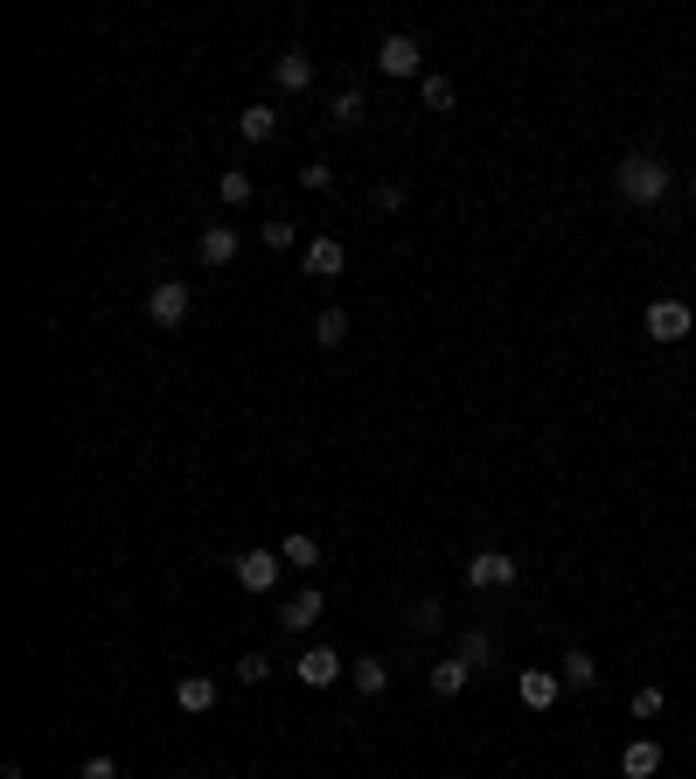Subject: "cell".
I'll list each match as a JSON object with an SVG mask.
<instances>
[{"label":"cell","mask_w":696,"mask_h":779,"mask_svg":"<svg viewBox=\"0 0 696 779\" xmlns=\"http://www.w3.org/2000/svg\"><path fill=\"white\" fill-rule=\"evenodd\" d=\"M216 196H223V209H244V202L258 196V188H251V175H244V167H231V175L216 181Z\"/></svg>","instance_id":"cell-24"},{"label":"cell","mask_w":696,"mask_h":779,"mask_svg":"<svg viewBox=\"0 0 696 779\" xmlns=\"http://www.w3.org/2000/svg\"><path fill=\"white\" fill-rule=\"evenodd\" d=\"M369 202L384 209V216H398V209H404L411 196H404V181H376V188H369Z\"/></svg>","instance_id":"cell-27"},{"label":"cell","mask_w":696,"mask_h":779,"mask_svg":"<svg viewBox=\"0 0 696 779\" xmlns=\"http://www.w3.org/2000/svg\"><path fill=\"white\" fill-rule=\"evenodd\" d=\"M314 341H321V349H342V341H349V314L321 307V314H314Z\"/></svg>","instance_id":"cell-23"},{"label":"cell","mask_w":696,"mask_h":779,"mask_svg":"<svg viewBox=\"0 0 696 779\" xmlns=\"http://www.w3.org/2000/svg\"><path fill=\"white\" fill-rule=\"evenodd\" d=\"M467 682H474V669H467L460 654H446V661H432V696H460Z\"/></svg>","instance_id":"cell-16"},{"label":"cell","mask_w":696,"mask_h":779,"mask_svg":"<svg viewBox=\"0 0 696 779\" xmlns=\"http://www.w3.org/2000/svg\"><path fill=\"white\" fill-rule=\"evenodd\" d=\"M175 703H181L188 717H210V710H216V682H210V675H181V682H175Z\"/></svg>","instance_id":"cell-13"},{"label":"cell","mask_w":696,"mask_h":779,"mask_svg":"<svg viewBox=\"0 0 696 779\" xmlns=\"http://www.w3.org/2000/svg\"><path fill=\"white\" fill-rule=\"evenodd\" d=\"M167 779H175V772H167Z\"/></svg>","instance_id":"cell-32"},{"label":"cell","mask_w":696,"mask_h":779,"mask_svg":"<svg viewBox=\"0 0 696 779\" xmlns=\"http://www.w3.org/2000/svg\"><path fill=\"white\" fill-rule=\"evenodd\" d=\"M299 188H314V196L334 188V167H328V161H307V167H299Z\"/></svg>","instance_id":"cell-29"},{"label":"cell","mask_w":696,"mask_h":779,"mask_svg":"<svg viewBox=\"0 0 696 779\" xmlns=\"http://www.w3.org/2000/svg\"><path fill=\"white\" fill-rule=\"evenodd\" d=\"M404 619H411V634H432V626H446V605H439V599H418Z\"/></svg>","instance_id":"cell-26"},{"label":"cell","mask_w":696,"mask_h":779,"mask_svg":"<svg viewBox=\"0 0 696 779\" xmlns=\"http://www.w3.org/2000/svg\"><path fill=\"white\" fill-rule=\"evenodd\" d=\"M78 779H119V758H105V752H98V758H84V772H78Z\"/></svg>","instance_id":"cell-30"},{"label":"cell","mask_w":696,"mask_h":779,"mask_svg":"<svg viewBox=\"0 0 696 779\" xmlns=\"http://www.w3.org/2000/svg\"><path fill=\"white\" fill-rule=\"evenodd\" d=\"M467 669H487V661H495V634H487V626H474V634H460V648H453Z\"/></svg>","instance_id":"cell-22"},{"label":"cell","mask_w":696,"mask_h":779,"mask_svg":"<svg viewBox=\"0 0 696 779\" xmlns=\"http://www.w3.org/2000/svg\"><path fill=\"white\" fill-rule=\"evenodd\" d=\"M641 328L654 334V341H662V349H669V341H683L689 328H696V314L683 307V299H654V307L641 314Z\"/></svg>","instance_id":"cell-7"},{"label":"cell","mask_w":696,"mask_h":779,"mask_svg":"<svg viewBox=\"0 0 696 779\" xmlns=\"http://www.w3.org/2000/svg\"><path fill=\"white\" fill-rule=\"evenodd\" d=\"M299 258H307V279H334V272H342V264H349L342 237H314V244H307V251H299Z\"/></svg>","instance_id":"cell-12"},{"label":"cell","mask_w":696,"mask_h":779,"mask_svg":"<svg viewBox=\"0 0 696 779\" xmlns=\"http://www.w3.org/2000/svg\"><path fill=\"white\" fill-rule=\"evenodd\" d=\"M620 772H627V779H654V772H662V745H654V737H634V745L620 752Z\"/></svg>","instance_id":"cell-14"},{"label":"cell","mask_w":696,"mask_h":779,"mask_svg":"<svg viewBox=\"0 0 696 779\" xmlns=\"http://www.w3.org/2000/svg\"><path fill=\"white\" fill-rule=\"evenodd\" d=\"M321 613H328V605H321V592L307 585V592H293V599H286V613H279V626H286V634H314V619H321Z\"/></svg>","instance_id":"cell-11"},{"label":"cell","mask_w":696,"mask_h":779,"mask_svg":"<svg viewBox=\"0 0 696 779\" xmlns=\"http://www.w3.org/2000/svg\"><path fill=\"white\" fill-rule=\"evenodd\" d=\"M557 675H564V689H599V661H592L586 648H564Z\"/></svg>","instance_id":"cell-15"},{"label":"cell","mask_w":696,"mask_h":779,"mask_svg":"<svg viewBox=\"0 0 696 779\" xmlns=\"http://www.w3.org/2000/svg\"><path fill=\"white\" fill-rule=\"evenodd\" d=\"M418 63H425V49H418V35H384V43H376V70H384V78H418Z\"/></svg>","instance_id":"cell-3"},{"label":"cell","mask_w":696,"mask_h":779,"mask_svg":"<svg viewBox=\"0 0 696 779\" xmlns=\"http://www.w3.org/2000/svg\"><path fill=\"white\" fill-rule=\"evenodd\" d=\"M272 78H279V91H307L314 84V56L307 49H279L272 56Z\"/></svg>","instance_id":"cell-10"},{"label":"cell","mask_w":696,"mask_h":779,"mask_svg":"<svg viewBox=\"0 0 696 779\" xmlns=\"http://www.w3.org/2000/svg\"><path fill=\"white\" fill-rule=\"evenodd\" d=\"M689 196H696V175H689Z\"/></svg>","instance_id":"cell-31"},{"label":"cell","mask_w":696,"mask_h":779,"mask_svg":"<svg viewBox=\"0 0 696 779\" xmlns=\"http://www.w3.org/2000/svg\"><path fill=\"white\" fill-rule=\"evenodd\" d=\"M279 564H286L279 550H237V585H244L251 599H266L272 585H279Z\"/></svg>","instance_id":"cell-4"},{"label":"cell","mask_w":696,"mask_h":779,"mask_svg":"<svg viewBox=\"0 0 696 779\" xmlns=\"http://www.w3.org/2000/svg\"><path fill=\"white\" fill-rule=\"evenodd\" d=\"M293 675H299V682H307V689H334V682H342V675H349V661H342V654H334V648H328V640H321V648H307V654H299V661H293Z\"/></svg>","instance_id":"cell-5"},{"label":"cell","mask_w":696,"mask_h":779,"mask_svg":"<svg viewBox=\"0 0 696 779\" xmlns=\"http://www.w3.org/2000/svg\"><path fill=\"white\" fill-rule=\"evenodd\" d=\"M669 710V696H662V682H648V689H634V717H641V724H654V717Z\"/></svg>","instance_id":"cell-25"},{"label":"cell","mask_w":696,"mask_h":779,"mask_svg":"<svg viewBox=\"0 0 696 779\" xmlns=\"http://www.w3.org/2000/svg\"><path fill=\"white\" fill-rule=\"evenodd\" d=\"M328 119H334V126H363V119H369V98H363V91H355V84H349V91H334Z\"/></svg>","instance_id":"cell-20"},{"label":"cell","mask_w":696,"mask_h":779,"mask_svg":"<svg viewBox=\"0 0 696 779\" xmlns=\"http://www.w3.org/2000/svg\"><path fill=\"white\" fill-rule=\"evenodd\" d=\"M669 161L662 154H627V161H620L613 167V188H620V202H634V209H654V202H662L669 196Z\"/></svg>","instance_id":"cell-1"},{"label":"cell","mask_w":696,"mask_h":779,"mask_svg":"<svg viewBox=\"0 0 696 779\" xmlns=\"http://www.w3.org/2000/svg\"><path fill=\"white\" fill-rule=\"evenodd\" d=\"M237 132H244L251 146H266L272 132H279V111H272V105H244V111H237Z\"/></svg>","instance_id":"cell-17"},{"label":"cell","mask_w":696,"mask_h":779,"mask_svg":"<svg viewBox=\"0 0 696 779\" xmlns=\"http://www.w3.org/2000/svg\"><path fill=\"white\" fill-rule=\"evenodd\" d=\"M522 571H516V557L509 550H481V557H467V585L474 592H509Z\"/></svg>","instance_id":"cell-2"},{"label":"cell","mask_w":696,"mask_h":779,"mask_svg":"<svg viewBox=\"0 0 696 779\" xmlns=\"http://www.w3.org/2000/svg\"><path fill=\"white\" fill-rule=\"evenodd\" d=\"M266 675H272V661H266V654H244V661H237V682H244V689H258Z\"/></svg>","instance_id":"cell-28"},{"label":"cell","mask_w":696,"mask_h":779,"mask_svg":"<svg viewBox=\"0 0 696 779\" xmlns=\"http://www.w3.org/2000/svg\"><path fill=\"white\" fill-rule=\"evenodd\" d=\"M349 682H355L363 696H384V689H390V669H384L376 654H363V661H349Z\"/></svg>","instance_id":"cell-19"},{"label":"cell","mask_w":696,"mask_h":779,"mask_svg":"<svg viewBox=\"0 0 696 779\" xmlns=\"http://www.w3.org/2000/svg\"><path fill=\"white\" fill-rule=\"evenodd\" d=\"M237 251H244V237L231 231V223H210V231H202V244H196V258L210 264V272H223V264H237Z\"/></svg>","instance_id":"cell-9"},{"label":"cell","mask_w":696,"mask_h":779,"mask_svg":"<svg viewBox=\"0 0 696 779\" xmlns=\"http://www.w3.org/2000/svg\"><path fill=\"white\" fill-rule=\"evenodd\" d=\"M279 557H286V564H293V571H321V543H314V536H307V529H293V536H286V543H279Z\"/></svg>","instance_id":"cell-18"},{"label":"cell","mask_w":696,"mask_h":779,"mask_svg":"<svg viewBox=\"0 0 696 779\" xmlns=\"http://www.w3.org/2000/svg\"><path fill=\"white\" fill-rule=\"evenodd\" d=\"M188 307H196V299H188V286H181V279H161V286L146 293V320H154V328H181V320H188Z\"/></svg>","instance_id":"cell-6"},{"label":"cell","mask_w":696,"mask_h":779,"mask_svg":"<svg viewBox=\"0 0 696 779\" xmlns=\"http://www.w3.org/2000/svg\"><path fill=\"white\" fill-rule=\"evenodd\" d=\"M516 696L530 703V710H557L564 675H557V669H522V675H516Z\"/></svg>","instance_id":"cell-8"},{"label":"cell","mask_w":696,"mask_h":779,"mask_svg":"<svg viewBox=\"0 0 696 779\" xmlns=\"http://www.w3.org/2000/svg\"><path fill=\"white\" fill-rule=\"evenodd\" d=\"M418 98H425V111H453V98H460V91H453V78L425 70V78H418Z\"/></svg>","instance_id":"cell-21"}]
</instances>
